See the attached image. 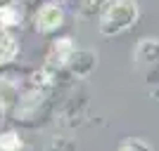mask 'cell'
<instances>
[{
	"instance_id": "cell-1",
	"label": "cell",
	"mask_w": 159,
	"mask_h": 151,
	"mask_svg": "<svg viewBox=\"0 0 159 151\" xmlns=\"http://www.w3.org/2000/svg\"><path fill=\"white\" fill-rule=\"evenodd\" d=\"M138 2L135 0H105V5L100 7V31L107 38H114L119 33L138 21Z\"/></svg>"
},
{
	"instance_id": "cell-2",
	"label": "cell",
	"mask_w": 159,
	"mask_h": 151,
	"mask_svg": "<svg viewBox=\"0 0 159 151\" xmlns=\"http://www.w3.org/2000/svg\"><path fill=\"white\" fill-rule=\"evenodd\" d=\"M62 26H64V12L60 10V5L50 2V5H43L38 10V14H36V28H38V33L50 36V33L60 31Z\"/></svg>"
},
{
	"instance_id": "cell-3",
	"label": "cell",
	"mask_w": 159,
	"mask_h": 151,
	"mask_svg": "<svg viewBox=\"0 0 159 151\" xmlns=\"http://www.w3.org/2000/svg\"><path fill=\"white\" fill-rule=\"evenodd\" d=\"M64 66L74 76L83 78V76H88L95 69V54L90 50H71V54H69V59H66Z\"/></svg>"
},
{
	"instance_id": "cell-4",
	"label": "cell",
	"mask_w": 159,
	"mask_h": 151,
	"mask_svg": "<svg viewBox=\"0 0 159 151\" xmlns=\"http://www.w3.org/2000/svg\"><path fill=\"white\" fill-rule=\"evenodd\" d=\"M17 54V43L10 33L2 28L0 31V64H7V61H12V57Z\"/></svg>"
},
{
	"instance_id": "cell-5",
	"label": "cell",
	"mask_w": 159,
	"mask_h": 151,
	"mask_svg": "<svg viewBox=\"0 0 159 151\" xmlns=\"http://www.w3.org/2000/svg\"><path fill=\"white\" fill-rule=\"evenodd\" d=\"M119 151H152V146L147 144V142H143V139L131 137V139H124L119 144Z\"/></svg>"
}]
</instances>
